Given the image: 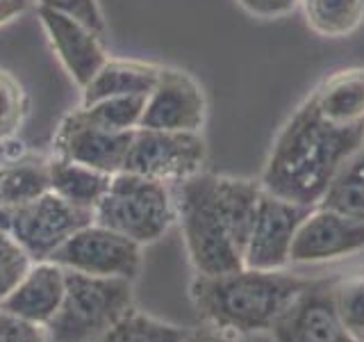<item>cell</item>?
Returning <instances> with one entry per match:
<instances>
[{"label":"cell","mask_w":364,"mask_h":342,"mask_svg":"<svg viewBox=\"0 0 364 342\" xmlns=\"http://www.w3.org/2000/svg\"><path fill=\"white\" fill-rule=\"evenodd\" d=\"M259 194V178L212 174L205 169L180 182L178 222L196 274H228L244 267Z\"/></svg>","instance_id":"obj_1"},{"label":"cell","mask_w":364,"mask_h":342,"mask_svg":"<svg viewBox=\"0 0 364 342\" xmlns=\"http://www.w3.org/2000/svg\"><path fill=\"white\" fill-rule=\"evenodd\" d=\"M360 148L364 123L328 121L310 94L276 135L259 182L276 197L314 208L341 165Z\"/></svg>","instance_id":"obj_2"},{"label":"cell","mask_w":364,"mask_h":342,"mask_svg":"<svg viewBox=\"0 0 364 342\" xmlns=\"http://www.w3.org/2000/svg\"><path fill=\"white\" fill-rule=\"evenodd\" d=\"M307 281L310 279L287 269L242 267L228 274H196L189 285V296L205 324L250 338L269 333Z\"/></svg>","instance_id":"obj_3"},{"label":"cell","mask_w":364,"mask_h":342,"mask_svg":"<svg viewBox=\"0 0 364 342\" xmlns=\"http://www.w3.org/2000/svg\"><path fill=\"white\" fill-rule=\"evenodd\" d=\"M94 222L146 247L162 239L178 222V205L166 182L119 171L96 205Z\"/></svg>","instance_id":"obj_4"},{"label":"cell","mask_w":364,"mask_h":342,"mask_svg":"<svg viewBox=\"0 0 364 342\" xmlns=\"http://www.w3.org/2000/svg\"><path fill=\"white\" fill-rule=\"evenodd\" d=\"M64 271V301L46 326L55 342H94L134 308L132 281Z\"/></svg>","instance_id":"obj_5"},{"label":"cell","mask_w":364,"mask_h":342,"mask_svg":"<svg viewBox=\"0 0 364 342\" xmlns=\"http://www.w3.org/2000/svg\"><path fill=\"white\" fill-rule=\"evenodd\" d=\"M91 222L94 212L75 208L53 190L16 208L0 210V228H5L34 262L50 260L68 237Z\"/></svg>","instance_id":"obj_6"},{"label":"cell","mask_w":364,"mask_h":342,"mask_svg":"<svg viewBox=\"0 0 364 342\" xmlns=\"http://www.w3.org/2000/svg\"><path fill=\"white\" fill-rule=\"evenodd\" d=\"M208 162V142L203 133H173L136 128L125 155L123 171L159 182H185L200 174Z\"/></svg>","instance_id":"obj_7"},{"label":"cell","mask_w":364,"mask_h":342,"mask_svg":"<svg viewBox=\"0 0 364 342\" xmlns=\"http://www.w3.org/2000/svg\"><path fill=\"white\" fill-rule=\"evenodd\" d=\"M50 260L64 269L82 271L89 276L134 281L141 269V244L91 222L68 237Z\"/></svg>","instance_id":"obj_8"},{"label":"cell","mask_w":364,"mask_h":342,"mask_svg":"<svg viewBox=\"0 0 364 342\" xmlns=\"http://www.w3.org/2000/svg\"><path fill=\"white\" fill-rule=\"evenodd\" d=\"M208 123L205 89L185 68L162 66L151 94L146 96L139 128L203 133Z\"/></svg>","instance_id":"obj_9"},{"label":"cell","mask_w":364,"mask_h":342,"mask_svg":"<svg viewBox=\"0 0 364 342\" xmlns=\"http://www.w3.org/2000/svg\"><path fill=\"white\" fill-rule=\"evenodd\" d=\"M310 210L312 208L276 197L262 187L253 231H250L244 254V267L267 271L287 269L291 265L289 254L294 235Z\"/></svg>","instance_id":"obj_10"},{"label":"cell","mask_w":364,"mask_h":342,"mask_svg":"<svg viewBox=\"0 0 364 342\" xmlns=\"http://www.w3.org/2000/svg\"><path fill=\"white\" fill-rule=\"evenodd\" d=\"M273 342H355L339 322L333 281L310 279L269 328Z\"/></svg>","instance_id":"obj_11"},{"label":"cell","mask_w":364,"mask_h":342,"mask_svg":"<svg viewBox=\"0 0 364 342\" xmlns=\"http://www.w3.org/2000/svg\"><path fill=\"white\" fill-rule=\"evenodd\" d=\"M364 251V222L314 205L294 235L291 265L344 260Z\"/></svg>","instance_id":"obj_12"},{"label":"cell","mask_w":364,"mask_h":342,"mask_svg":"<svg viewBox=\"0 0 364 342\" xmlns=\"http://www.w3.org/2000/svg\"><path fill=\"white\" fill-rule=\"evenodd\" d=\"M130 140L132 130L117 133L102 128V125L91 123L80 112V108H75L57 125L53 137V153L57 157L73 160V162L94 167L114 176L123 171Z\"/></svg>","instance_id":"obj_13"},{"label":"cell","mask_w":364,"mask_h":342,"mask_svg":"<svg viewBox=\"0 0 364 342\" xmlns=\"http://www.w3.org/2000/svg\"><path fill=\"white\" fill-rule=\"evenodd\" d=\"M37 16L64 71L80 89H85L109 57L102 46V34L91 30L87 23L48 7H37Z\"/></svg>","instance_id":"obj_14"},{"label":"cell","mask_w":364,"mask_h":342,"mask_svg":"<svg viewBox=\"0 0 364 342\" xmlns=\"http://www.w3.org/2000/svg\"><path fill=\"white\" fill-rule=\"evenodd\" d=\"M66 271L53 260L34 262L16 290L0 304V308L11 315H18L30 322L48 326L64 301Z\"/></svg>","instance_id":"obj_15"},{"label":"cell","mask_w":364,"mask_h":342,"mask_svg":"<svg viewBox=\"0 0 364 342\" xmlns=\"http://www.w3.org/2000/svg\"><path fill=\"white\" fill-rule=\"evenodd\" d=\"M159 71H162V64L107 57V62L98 68V73L82 89L80 105H91V103L114 96H148L157 83Z\"/></svg>","instance_id":"obj_16"},{"label":"cell","mask_w":364,"mask_h":342,"mask_svg":"<svg viewBox=\"0 0 364 342\" xmlns=\"http://www.w3.org/2000/svg\"><path fill=\"white\" fill-rule=\"evenodd\" d=\"M310 94L328 121L339 125L364 123V66L337 68Z\"/></svg>","instance_id":"obj_17"},{"label":"cell","mask_w":364,"mask_h":342,"mask_svg":"<svg viewBox=\"0 0 364 342\" xmlns=\"http://www.w3.org/2000/svg\"><path fill=\"white\" fill-rule=\"evenodd\" d=\"M48 171H50V190L68 201L80 210L94 212L100 199L105 197L109 187L112 174L98 171L94 167L73 162V160L57 157L53 155L48 160Z\"/></svg>","instance_id":"obj_18"},{"label":"cell","mask_w":364,"mask_h":342,"mask_svg":"<svg viewBox=\"0 0 364 342\" xmlns=\"http://www.w3.org/2000/svg\"><path fill=\"white\" fill-rule=\"evenodd\" d=\"M50 190L48 160L9 157L0 165V210H9Z\"/></svg>","instance_id":"obj_19"},{"label":"cell","mask_w":364,"mask_h":342,"mask_svg":"<svg viewBox=\"0 0 364 342\" xmlns=\"http://www.w3.org/2000/svg\"><path fill=\"white\" fill-rule=\"evenodd\" d=\"M312 32L339 39L355 32L364 21V0H301Z\"/></svg>","instance_id":"obj_20"},{"label":"cell","mask_w":364,"mask_h":342,"mask_svg":"<svg viewBox=\"0 0 364 342\" xmlns=\"http://www.w3.org/2000/svg\"><path fill=\"white\" fill-rule=\"evenodd\" d=\"M318 205L364 222V148L341 165Z\"/></svg>","instance_id":"obj_21"},{"label":"cell","mask_w":364,"mask_h":342,"mask_svg":"<svg viewBox=\"0 0 364 342\" xmlns=\"http://www.w3.org/2000/svg\"><path fill=\"white\" fill-rule=\"evenodd\" d=\"M185 328L132 308L94 342H185Z\"/></svg>","instance_id":"obj_22"},{"label":"cell","mask_w":364,"mask_h":342,"mask_svg":"<svg viewBox=\"0 0 364 342\" xmlns=\"http://www.w3.org/2000/svg\"><path fill=\"white\" fill-rule=\"evenodd\" d=\"M144 105H146V96H114V98L91 103V105H80V112L91 123L102 125V128L117 133H130L139 128L144 117Z\"/></svg>","instance_id":"obj_23"},{"label":"cell","mask_w":364,"mask_h":342,"mask_svg":"<svg viewBox=\"0 0 364 342\" xmlns=\"http://www.w3.org/2000/svg\"><path fill=\"white\" fill-rule=\"evenodd\" d=\"M333 301L346 333L355 342H364V271L333 281Z\"/></svg>","instance_id":"obj_24"},{"label":"cell","mask_w":364,"mask_h":342,"mask_svg":"<svg viewBox=\"0 0 364 342\" xmlns=\"http://www.w3.org/2000/svg\"><path fill=\"white\" fill-rule=\"evenodd\" d=\"M30 112V98L14 73L0 68V144L11 140Z\"/></svg>","instance_id":"obj_25"},{"label":"cell","mask_w":364,"mask_h":342,"mask_svg":"<svg viewBox=\"0 0 364 342\" xmlns=\"http://www.w3.org/2000/svg\"><path fill=\"white\" fill-rule=\"evenodd\" d=\"M34 265L30 254L23 249L5 228H0V304L16 290Z\"/></svg>","instance_id":"obj_26"},{"label":"cell","mask_w":364,"mask_h":342,"mask_svg":"<svg viewBox=\"0 0 364 342\" xmlns=\"http://www.w3.org/2000/svg\"><path fill=\"white\" fill-rule=\"evenodd\" d=\"M37 7H48V9L73 16L77 21L87 23L91 30H96L102 37H105V32H107L105 16H102L98 0H37Z\"/></svg>","instance_id":"obj_27"},{"label":"cell","mask_w":364,"mask_h":342,"mask_svg":"<svg viewBox=\"0 0 364 342\" xmlns=\"http://www.w3.org/2000/svg\"><path fill=\"white\" fill-rule=\"evenodd\" d=\"M48 328L0 308V342H46Z\"/></svg>","instance_id":"obj_28"},{"label":"cell","mask_w":364,"mask_h":342,"mask_svg":"<svg viewBox=\"0 0 364 342\" xmlns=\"http://www.w3.org/2000/svg\"><path fill=\"white\" fill-rule=\"evenodd\" d=\"M237 5L255 19H280L301 7V0H237Z\"/></svg>","instance_id":"obj_29"},{"label":"cell","mask_w":364,"mask_h":342,"mask_svg":"<svg viewBox=\"0 0 364 342\" xmlns=\"http://www.w3.org/2000/svg\"><path fill=\"white\" fill-rule=\"evenodd\" d=\"M185 342H248L242 336H235V333H225L221 328H214L210 324H205L203 328H196L187 333Z\"/></svg>","instance_id":"obj_30"},{"label":"cell","mask_w":364,"mask_h":342,"mask_svg":"<svg viewBox=\"0 0 364 342\" xmlns=\"http://www.w3.org/2000/svg\"><path fill=\"white\" fill-rule=\"evenodd\" d=\"M30 9V0H0V28L16 21Z\"/></svg>","instance_id":"obj_31"}]
</instances>
